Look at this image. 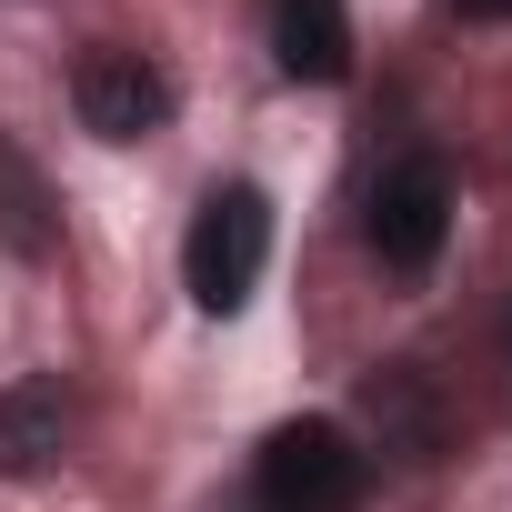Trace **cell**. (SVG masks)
Returning a JSON list of instances; mask_svg holds the SVG:
<instances>
[{"mask_svg":"<svg viewBox=\"0 0 512 512\" xmlns=\"http://www.w3.org/2000/svg\"><path fill=\"white\" fill-rule=\"evenodd\" d=\"M61 432H71V402H61L51 372H31V382L0 392V472H41L61 452Z\"/></svg>","mask_w":512,"mask_h":512,"instance_id":"obj_6","label":"cell"},{"mask_svg":"<svg viewBox=\"0 0 512 512\" xmlns=\"http://www.w3.org/2000/svg\"><path fill=\"white\" fill-rule=\"evenodd\" d=\"M0 241L21 251V262H41L51 251V191H41V171L0 141Z\"/></svg>","mask_w":512,"mask_h":512,"instance_id":"obj_7","label":"cell"},{"mask_svg":"<svg viewBox=\"0 0 512 512\" xmlns=\"http://www.w3.org/2000/svg\"><path fill=\"white\" fill-rule=\"evenodd\" d=\"M272 61L292 81H342L352 71V11L342 0H272Z\"/></svg>","mask_w":512,"mask_h":512,"instance_id":"obj_5","label":"cell"},{"mask_svg":"<svg viewBox=\"0 0 512 512\" xmlns=\"http://www.w3.org/2000/svg\"><path fill=\"white\" fill-rule=\"evenodd\" d=\"M452 231V171L432 151H412L402 171H382L372 191V251H382V272H432V251Z\"/></svg>","mask_w":512,"mask_h":512,"instance_id":"obj_4","label":"cell"},{"mask_svg":"<svg viewBox=\"0 0 512 512\" xmlns=\"http://www.w3.org/2000/svg\"><path fill=\"white\" fill-rule=\"evenodd\" d=\"M462 11H472V21H502V11H512V0H462Z\"/></svg>","mask_w":512,"mask_h":512,"instance_id":"obj_8","label":"cell"},{"mask_svg":"<svg viewBox=\"0 0 512 512\" xmlns=\"http://www.w3.org/2000/svg\"><path fill=\"white\" fill-rule=\"evenodd\" d=\"M171 71L161 61H141V51H81V71H71V111H81V131H101V141H151L161 121H171Z\"/></svg>","mask_w":512,"mask_h":512,"instance_id":"obj_3","label":"cell"},{"mask_svg":"<svg viewBox=\"0 0 512 512\" xmlns=\"http://www.w3.org/2000/svg\"><path fill=\"white\" fill-rule=\"evenodd\" d=\"M262 262H272V201L251 191V181H221V191L201 201L191 241H181V282H191V302H201L211 322H231V312L251 302V282H262Z\"/></svg>","mask_w":512,"mask_h":512,"instance_id":"obj_1","label":"cell"},{"mask_svg":"<svg viewBox=\"0 0 512 512\" xmlns=\"http://www.w3.org/2000/svg\"><path fill=\"white\" fill-rule=\"evenodd\" d=\"M502 342H512V312H502Z\"/></svg>","mask_w":512,"mask_h":512,"instance_id":"obj_9","label":"cell"},{"mask_svg":"<svg viewBox=\"0 0 512 512\" xmlns=\"http://www.w3.org/2000/svg\"><path fill=\"white\" fill-rule=\"evenodd\" d=\"M372 482V452L342 422H282L251 462V512H352Z\"/></svg>","mask_w":512,"mask_h":512,"instance_id":"obj_2","label":"cell"}]
</instances>
